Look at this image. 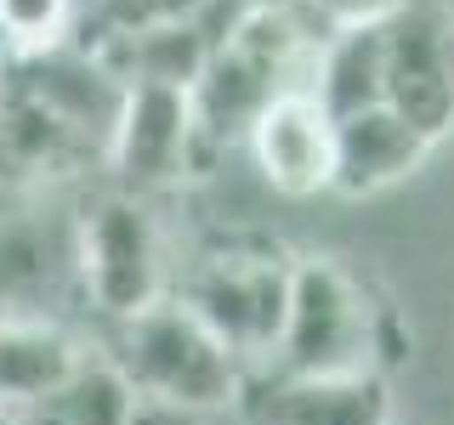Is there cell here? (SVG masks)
I'll return each instance as SVG.
<instances>
[{
    "instance_id": "obj_12",
    "label": "cell",
    "mask_w": 454,
    "mask_h": 425,
    "mask_svg": "<svg viewBox=\"0 0 454 425\" xmlns=\"http://www.w3.org/2000/svg\"><path fill=\"white\" fill-rule=\"evenodd\" d=\"M46 408L63 425H142V397L114 358H80Z\"/></svg>"
},
{
    "instance_id": "obj_2",
    "label": "cell",
    "mask_w": 454,
    "mask_h": 425,
    "mask_svg": "<svg viewBox=\"0 0 454 425\" xmlns=\"http://www.w3.org/2000/svg\"><path fill=\"white\" fill-rule=\"evenodd\" d=\"M108 358L120 363V375L137 386L142 403L165 408V414H176V420L210 414V408H233L239 386H245V375H250L176 295H165V301H153L148 312L114 323Z\"/></svg>"
},
{
    "instance_id": "obj_7",
    "label": "cell",
    "mask_w": 454,
    "mask_h": 425,
    "mask_svg": "<svg viewBox=\"0 0 454 425\" xmlns=\"http://www.w3.org/2000/svg\"><path fill=\"white\" fill-rule=\"evenodd\" d=\"M233 408L245 425H392V397L380 375L312 380V375L250 368Z\"/></svg>"
},
{
    "instance_id": "obj_5",
    "label": "cell",
    "mask_w": 454,
    "mask_h": 425,
    "mask_svg": "<svg viewBox=\"0 0 454 425\" xmlns=\"http://www.w3.org/2000/svg\"><path fill=\"white\" fill-rule=\"evenodd\" d=\"M380 28H387V108L403 113L437 148L454 131V6L397 0Z\"/></svg>"
},
{
    "instance_id": "obj_13",
    "label": "cell",
    "mask_w": 454,
    "mask_h": 425,
    "mask_svg": "<svg viewBox=\"0 0 454 425\" xmlns=\"http://www.w3.org/2000/svg\"><path fill=\"white\" fill-rule=\"evenodd\" d=\"M68 23H74V0H0V46L12 63L63 46Z\"/></svg>"
},
{
    "instance_id": "obj_9",
    "label": "cell",
    "mask_w": 454,
    "mask_h": 425,
    "mask_svg": "<svg viewBox=\"0 0 454 425\" xmlns=\"http://www.w3.org/2000/svg\"><path fill=\"white\" fill-rule=\"evenodd\" d=\"M426 153H432V142L387 103L347 113V120H335V188L330 193H340V198L387 193L403 176H415L426 165Z\"/></svg>"
},
{
    "instance_id": "obj_11",
    "label": "cell",
    "mask_w": 454,
    "mask_h": 425,
    "mask_svg": "<svg viewBox=\"0 0 454 425\" xmlns=\"http://www.w3.org/2000/svg\"><path fill=\"white\" fill-rule=\"evenodd\" d=\"M80 358L85 352L57 329V323H40V318L0 323V408L51 403L57 386L74 375Z\"/></svg>"
},
{
    "instance_id": "obj_1",
    "label": "cell",
    "mask_w": 454,
    "mask_h": 425,
    "mask_svg": "<svg viewBox=\"0 0 454 425\" xmlns=\"http://www.w3.org/2000/svg\"><path fill=\"white\" fill-rule=\"evenodd\" d=\"M397 358V312L375 295V283L352 273L335 255H295L290 312H284L278 346L262 368L312 380L380 375Z\"/></svg>"
},
{
    "instance_id": "obj_3",
    "label": "cell",
    "mask_w": 454,
    "mask_h": 425,
    "mask_svg": "<svg viewBox=\"0 0 454 425\" xmlns=\"http://www.w3.org/2000/svg\"><path fill=\"white\" fill-rule=\"evenodd\" d=\"M290 273L295 255H284L267 238H222L182 267L170 295L245 368H262L273 358L284 312H290Z\"/></svg>"
},
{
    "instance_id": "obj_8",
    "label": "cell",
    "mask_w": 454,
    "mask_h": 425,
    "mask_svg": "<svg viewBox=\"0 0 454 425\" xmlns=\"http://www.w3.org/2000/svg\"><path fill=\"white\" fill-rule=\"evenodd\" d=\"M255 170L267 176V188L307 198V193H330L335 188V120L324 113V103L307 91H284L262 108V120L245 136Z\"/></svg>"
},
{
    "instance_id": "obj_10",
    "label": "cell",
    "mask_w": 454,
    "mask_h": 425,
    "mask_svg": "<svg viewBox=\"0 0 454 425\" xmlns=\"http://www.w3.org/2000/svg\"><path fill=\"white\" fill-rule=\"evenodd\" d=\"M307 91L324 103L330 120H347V113L387 103V28H380V18L330 28L318 46V63H312Z\"/></svg>"
},
{
    "instance_id": "obj_4",
    "label": "cell",
    "mask_w": 454,
    "mask_h": 425,
    "mask_svg": "<svg viewBox=\"0 0 454 425\" xmlns=\"http://www.w3.org/2000/svg\"><path fill=\"white\" fill-rule=\"evenodd\" d=\"M74 250H80V295L108 323H125L170 295L165 233L142 193L97 198L74 221Z\"/></svg>"
},
{
    "instance_id": "obj_15",
    "label": "cell",
    "mask_w": 454,
    "mask_h": 425,
    "mask_svg": "<svg viewBox=\"0 0 454 425\" xmlns=\"http://www.w3.org/2000/svg\"><path fill=\"white\" fill-rule=\"evenodd\" d=\"M0 425H23V408H0Z\"/></svg>"
},
{
    "instance_id": "obj_6",
    "label": "cell",
    "mask_w": 454,
    "mask_h": 425,
    "mask_svg": "<svg viewBox=\"0 0 454 425\" xmlns=\"http://www.w3.org/2000/svg\"><path fill=\"white\" fill-rule=\"evenodd\" d=\"M108 165L120 193H160L199 170L193 103L182 85H125L120 125L108 136Z\"/></svg>"
},
{
    "instance_id": "obj_14",
    "label": "cell",
    "mask_w": 454,
    "mask_h": 425,
    "mask_svg": "<svg viewBox=\"0 0 454 425\" xmlns=\"http://www.w3.org/2000/svg\"><path fill=\"white\" fill-rule=\"evenodd\" d=\"M295 6H307L312 18H324L330 28H340V23H369V18H387L397 0H295Z\"/></svg>"
}]
</instances>
